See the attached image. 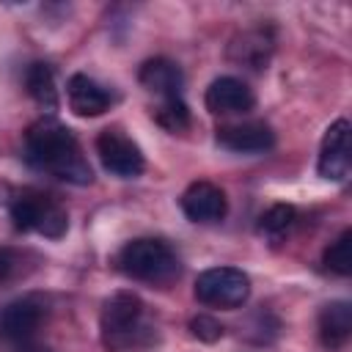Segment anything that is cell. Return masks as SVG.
I'll return each instance as SVG.
<instances>
[{"mask_svg": "<svg viewBox=\"0 0 352 352\" xmlns=\"http://www.w3.org/2000/svg\"><path fill=\"white\" fill-rule=\"evenodd\" d=\"M204 104L214 116H242V113L253 110L256 96L245 80L226 74V77H217L209 82V88L204 94Z\"/></svg>", "mask_w": 352, "mask_h": 352, "instance_id": "30bf717a", "label": "cell"}, {"mask_svg": "<svg viewBox=\"0 0 352 352\" xmlns=\"http://www.w3.org/2000/svg\"><path fill=\"white\" fill-rule=\"evenodd\" d=\"M154 118L160 126H165L168 132H182L190 126V107L182 96L176 99H162L160 107L154 110Z\"/></svg>", "mask_w": 352, "mask_h": 352, "instance_id": "ffe728a7", "label": "cell"}, {"mask_svg": "<svg viewBox=\"0 0 352 352\" xmlns=\"http://www.w3.org/2000/svg\"><path fill=\"white\" fill-rule=\"evenodd\" d=\"M116 270L140 283L168 286L182 275V261H179V253L165 239L138 236V239H129L116 253Z\"/></svg>", "mask_w": 352, "mask_h": 352, "instance_id": "3957f363", "label": "cell"}, {"mask_svg": "<svg viewBox=\"0 0 352 352\" xmlns=\"http://www.w3.org/2000/svg\"><path fill=\"white\" fill-rule=\"evenodd\" d=\"M16 352H50V349H47V346H41V344H33V341H30V344H25V346H19Z\"/></svg>", "mask_w": 352, "mask_h": 352, "instance_id": "7402d4cb", "label": "cell"}, {"mask_svg": "<svg viewBox=\"0 0 352 352\" xmlns=\"http://www.w3.org/2000/svg\"><path fill=\"white\" fill-rule=\"evenodd\" d=\"M297 223V209L292 204H272L261 217H258V234L278 242L280 236H286L292 231V226Z\"/></svg>", "mask_w": 352, "mask_h": 352, "instance_id": "e0dca14e", "label": "cell"}, {"mask_svg": "<svg viewBox=\"0 0 352 352\" xmlns=\"http://www.w3.org/2000/svg\"><path fill=\"white\" fill-rule=\"evenodd\" d=\"M47 319V302L41 294H22L0 308V338L14 346H25L36 338Z\"/></svg>", "mask_w": 352, "mask_h": 352, "instance_id": "8992f818", "label": "cell"}, {"mask_svg": "<svg viewBox=\"0 0 352 352\" xmlns=\"http://www.w3.org/2000/svg\"><path fill=\"white\" fill-rule=\"evenodd\" d=\"M195 300L209 308H242L250 297V278L239 267H209L195 278Z\"/></svg>", "mask_w": 352, "mask_h": 352, "instance_id": "5b68a950", "label": "cell"}, {"mask_svg": "<svg viewBox=\"0 0 352 352\" xmlns=\"http://www.w3.org/2000/svg\"><path fill=\"white\" fill-rule=\"evenodd\" d=\"M25 88L33 96V102L44 110H55L58 107V88H55V72L50 63H30L25 72Z\"/></svg>", "mask_w": 352, "mask_h": 352, "instance_id": "2e32d148", "label": "cell"}, {"mask_svg": "<svg viewBox=\"0 0 352 352\" xmlns=\"http://www.w3.org/2000/svg\"><path fill=\"white\" fill-rule=\"evenodd\" d=\"M66 96H69L72 113L82 116V118L102 116L113 104V94L88 74H72L66 82Z\"/></svg>", "mask_w": 352, "mask_h": 352, "instance_id": "4fadbf2b", "label": "cell"}, {"mask_svg": "<svg viewBox=\"0 0 352 352\" xmlns=\"http://www.w3.org/2000/svg\"><path fill=\"white\" fill-rule=\"evenodd\" d=\"M140 85L151 94H157L160 99H176L182 96V85H184V74L179 69V63L168 60V58H148L140 66L138 74Z\"/></svg>", "mask_w": 352, "mask_h": 352, "instance_id": "9a60e30c", "label": "cell"}, {"mask_svg": "<svg viewBox=\"0 0 352 352\" xmlns=\"http://www.w3.org/2000/svg\"><path fill=\"white\" fill-rule=\"evenodd\" d=\"M96 154H99V162L107 173L118 176V179H135L143 173L146 168V160H143V151L140 146L118 126H107L99 132L96 138Z\"/></svg>", "mask_w": 352, "mask_h": 352, "instance_id": "52a82bcc", "label": "cell"}, {"mask_svg": "<svg viewBox=\"0 0 352 352\" xmlns=\"http://www.w3.org/2000/svg\"><path fill=\"white\" fill-rule=\"evenodd\" d=\"M102 344L107 352H138L157 344V324L135 292H116L104 300L99 316Z\"/></svg>", "mask_w": 352, "mask_h": 352, "instance_id": "7a4b0ae2", "label": "cell"}, {"mask_svg": "<svg viewBox=\"0 0 352 352\" xmlns=\"http://www.w3.org/2000/svg\"><path fill=\"white\" fill-rule=\"evenodd\" d=\"M316 330H319V341L324 349L330 352L341 349L352 336V305L346 300H330L327 305H322Z\"/></svg>", "mask_w": 352, "mask_h": 352, "instance_id": "5bb4252c", "label": "cell"}, {"mask_svg": "<svg viewBox=\"0 0 352 352\" xmlns=\"http://www.w3.org/2000/svg\"><path fill=\"white\" fill-rule=\"evenodd\" d=\"M190 333L198 338V341H206V344H214L223 338V324L209 316V314H198L190 319Z\"/></svg>", "mask_w": 352, "mask_h": 352, "instance_id": "44dd1931", "label": "cell"}, {"mask_svg": "<svg viewBox=\"0 0 352 352\" xmlns=\"http://www.w3.org/2000/svg\"><path fill=\"white\" fill-rule=\"evenodd\" d=\"M6 206H8L11 223L16 231H33L47 239H60L69 228L66 209L52 195L41 192L36 187L11 190V195L6 198Z\"/></svg>", "mask_w": 352, "mask_h": 352, "instance_id": "277c9868", "label": "cell"}, {"mask_svg": "<svg viewBox=\"0 0 352 352\" xmlns=\"http://www.w3.org/2000/svg\"><path fill=\"white\" fill-rule=\"evenodd\" d=\"M25 162L47 173L52 179L69 182V184H91L94 170L88 157L82 154L74 132L63 126L58 118H38L28 132H25Z\"/></svg>", "mask_w": 352, "mask_h": 352, "instance_id": "6da1fadb", "label": "cell"}, {"mask_svg": "<svg viewBox=\"0 0 352 352\" xmlns=\"http://www.w3.org/2000/svg\"><path fill=\"white\" fill-rule=\"evenodd\" d=\"M182 212L187 220L192 223H220L228 212V201L226 192L212 184V182H192L184 192H182Z\"/></svg>", "mask_w": 352, "mask_h": 352, "instance_id": "8fae6325", "label": "cell"}, {"mask_svg": "<svg viewBox=\"0 0 352 352\" xmlns=\"http://www.w3.org/2000/svg\"><path fill=\"white\" fill-rule=\"evenodd\" d=\"M272 50H275V36L270 28H248L242 33H236L228 44V58L236 63V66H245V69H253V72H261L267 69L270 58H272Z\"/></svg>", "mask_w": 352, "mask_h": 352, "instance_id": "7c38bea8", "label": "cell"}, {"mask_svg": "<svg viewBox=\"0 0 352 352\" xmlns=\"http://www.w3.org/2000/svg\"><path fill=\"white\" fill-rule=\"evenodd\" d=\"M322 264H324L330 272L341 275V278H346V275L352 272V231H349V228H344V231L324 248Z\"/></svg>", "mask_w": 352, "mask_h": 352, "instance_id": "ac0fdd59", "label": "cell"}, {"mask_svg": "<svg viewBox=\"0 0 352 352\" xmlns=\"http://www.w3.org/2000/svg\"><path fill=\"white\" fill-rule=\"evenodd\" d=\"M214 140L234 154H264L275 146V132L267 121H236L217 126Z\"/></svg>", "mask_w": 352, "mask_h": 352, "instance_id": "9c48e42d", "label": "cell"}, {"mask_svg": "<svg viewBox=\"0 0 352 352\" xmlns=\"http://www.w3.org/2000/svg\"><path fill=\"white\" fill-rule=\"evenodd\" d=\"M349 121L338 118L327 126L322 146H319V160H316V170L322 179L327 182H344L352 170V146H349Z\"/></svg>", "mask_w": 352, "mask_h": 352, "instance_id": "ba28073f", "label": "cell"}, {"mask_svg": "<svg viewBox=\"0 0 352 352\" xmlns=\"http://www.w3.org/2000/svg\"><path fill=\"white\" fill-rule=\"evenodd\" d=\"M33 256L14 245H0V283H11L16 278H25L33 270Z\"/></svg>", "mask_w": 352, "mask_h": 352, "instance_id": "d6986e66", "label": "cell"}]
</instances>
